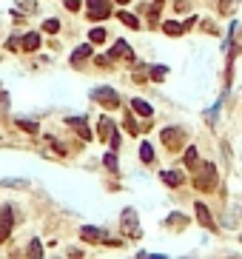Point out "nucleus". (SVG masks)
Segmentation results:
<instances>
[{"instance_id":"obj_1","label":"nucleus","mask_w":242,"mask_h":259,"mask_svg":"<svg viewBox=\"0 0 242 259\" xmlns=\"http://www.w3.org/2000/svg\"><path fill=\"white\" fill-rule=\"evenodd\" d=\"M194 185H197V191H211V188L216 185V168L211 162L199 165V174L194 177Z\"/></svg>"},{"instance_id":"obj_2","label":"nucleus","mask_w":242,"mask_h":259,"mask_svg":"<svg viewBox=\"0 0 242 259\" xmlns=\"http://www.w3.org/2000/svg\"><path fill=\"white\" fill-rule=\"evenodd\" d=\"M160 140H163V145L168 148V151H177V148L182 145V140H185V131L177 128V125H168V128L160 131Z\"/></svg>"},{"instance_id":"obj_3","label":"nucleus","mask_w":242,"mask_h":259,"mask_svg":"<svg viewBox=\"0 0 242 259\" xmlns=\"http://www.w3.org/2000/svg\"><path fill=\"white\" fill-rule=\"evenodd\" d=\"M91 100H97L103 108H117L120 106V94L114 89H108V86H100V89L91 91Z\"/></svg>"},{"instance_id":"obj_4","label":"nucleus","mask_w":242,"mask_h":259,"mask_svg":"<svg viewBox=\"0 0 242 259\" xmlns=\"http://www.w3.org/2000/svg\"><path fill=\"white\" fill-rule=\"evenodd\" d=\"M111 15V6L105 0H88V18L91 20H105Z\"/></svg>"},{"instance_id":"obj_5","label":"nucleus","mask_w":242,"mask_h":259,"mask_svg":"<svg viewBox=\"0 0 242 259\" xmlns=\"http://www.w3.org/2000/svg\"><path fill=\"white\" fill-rule=\"evenodd\" d=\"M12 225H15V216H12V208L6 205L3 211H0V242H6V239H9Z\"/></svg>"},{"instance_id":"obj_6","label":"nucleus","mask_w":242,"mask_h":259,"mask_svg":"<svg viewBox=\"0 0 242 259\" xmlns=\"http://www.w3.org/2000/svg\"><path fill=\"white\" fill-rule=\"evenodd\" d=\"M69 125L80 134V140H86V143H91V140H94V134H91V128L86 125V120H83V117H71Z\"/></svg>"},{"instance_id":"obj_7","label":"nucleus","mask_w":242,"mask_h":259,"mask_svg":"<svg viewBox=\"0 0 242 259\" xmlns=\"http://www.w3.org/2000/svg\"><path fill=\"white\" fill-rule=\"evenodd\" d=\"M134 211H131V208H126V211H123V233H126V236H140V228L137 225H134Z\"/></svg>"},{"instance_id":"obj_8","label":"nucleus","mask_w":242,"mask_h":259,"mask_svg":"<svg viewBox=\"0 0 242 259\" xmlns=\"http://www.w3.org/2000/svg\"><path fill=\"white\" fill-rule=\"evenodd\" d=\"M194 211H197V219H199V225H205L208 231H214L216 225H214V216H211V211H208V208L202 205V202H197V205H194Z\"/></svg>"},{"instance_id":"obj_9","label":"nucleus","mask_w":242,"mask_h":259,"mask_svg":"<svg viewBox=\"0 0 242 259\" xmlns=\"http://www.w3.org/2000/svg\"><path fill=\"white\" fill-rule=\"evenodd\" d=\"M20 49H23V52H37V49H40V35H37V32H29V35L20 40Z\"/></svg>"},{"instance_id":"obj_10","label":"nucleus","mask_w":242,"mask_h":259,"mask_svg":"<svg viewBox=\"0 0 242 259\" xmlns=\"http://www.w3.org/2000/svg\"><path fill=\"white\" fill-rule=\"evenodd\" d=\"M160 179H163L165 185H171V188H177V185H182V171H163V174H160Z\"/></svg>"},{"instance_id":"obj_11","label":"nucleus","mask_w":242,"mask_h":259,"mask_svg":"<svg viewBox=\"0 0 242 259\" xmlns=\"http://www.w3.org/2000/svg\"><path fill=\"white\" fill-rule=\"evenodd\" d=\"M131 111H134V114H140V117H151V114H154V108L148 106L146 100H137V97L131 100Z\"/></svg>"},{"instance_id":"obj_12","label":"nucleus","mask_w":242,"mask_h":259,"mask_svg":"<svg viewBox=\"0 0 242 259\" xmlns=\"http://www.w3.org/2000/svg\"><path fill=\"white\" fill-rule=\"evenodd\" d=\"M114 54H120V57H126V60H131V57H134L126 40H117V43H114V49H111V60H114Z\"/></svg>"},{"instance_id":"obj_13","label":"nucleus","mask_w":242,"mask_h":259,"mask_svg":"<svg viewBox=\"0 0 242 259\" xmlns=\"http://www.w3.org/2000/svg\"><path fill=\"white\" fill-rule=\"evenodd\" d=\"M94 54V43H88V46H80L77 52L71 54V63H80V60H86V57H91Z\"/></svg>"},{"instance_id":"obj_14","label":"nucleus","mask_w":242,"mask_h":259,"mask_svg":"<svg viewBox=\"0 0 242 259\" xmlns=\"http://www.w3.org/2000/svg\"><path fill=\"white\" fill-rule=\"evenodd\" d=\"M80 236H83V239L86 242H100V236H103V231H100V228H83V231H80Z\"/></svg>"},{"instance_id":"obj_15","label":"nucleus","mask_w":242,"mask_h":259,"mask_svg":"<svg viewBox=\"0 0 242 259\" xmlns=\"http://www.w3.org/2000/svg\"><path fill=\"white\" fill-rule=\"evenodd\" d=\"M197 148H194V145H188V148H185V157H182V162H185V168H197Z\"/></svg>"},{"instance_id":"obj_16","label":"nucleus","mask_w":242,"mask_h":259,"mask_svg":"<svg viewBox=\"0 0 242 259\" xmlns=\"http://www.w3.org/2000/svg\"><path fill=\"white\" fill-rule=\"evenodd\" d=\"M140 160L146 162V165H148V162H154V148H151V143L140 145Z\"/></svg>"},{"instance_id":"obj_17","label":"nucleus","mask_w":242,"mask_h":259,"mask_svg":"<svg viewBox=\"0 0 242 259\" xmlns=\"http://www.w3.org/2000/svg\"><path fill=\"white\" fill-rule=\"evenodd\" d=\"M117 18H120L129 29H140V18H134V15H129V12H117Z\"/></svg>"},{"instance_id":"obj_18","label":"nucleus","mask_w":242,"mask_h":259,"mask_svg":"<svg viewBox=\"0 0 242 259\" xmlns=\"http://www.w3.org/2000/svg\"><path fill=\"white\" fill-rule=\"evenodd\" d=\"M163 32H165L168 37H180V35H182V26H180V23H171V20H168V23H163Z\"/></svg>"},{"instance_id":"obj_19","label":"nucleus","mask_w":242,"mask_h":259,"mask_svg":"<svg viewBox=\"0 0 242 259\" xmlns=\"http://www.w3.org/2000/svg\"><path fill=\"white\" fill-rule=\"evenodd\" d=\"M88 37H91V43H105V29L103 26H94L91 32H88Z\"/></svg>"},{"instance_id":"obj_20","label":"nucleus","mask_w":242,"mask_h":259,"mask_svg":"<svg viewBox=\"0 0 242 259\" xmlns=\"http://www.w3.org/2000/svg\"><path fill=\"white\" fill-rule=\"evenodd\" d=\"M43 32H46V35H57V32H60V20L49 18V20L43 23Z\"/></svg>"},{"instance_id":"obj_21","label":"nucleus","mask_w":242,"mask_h":259,"mask_svg":"<svg viewBox=\"0 0 242 259\" xmlns=\"http://www.w3.org/2000/svg\"><path fill=\"white\" fill-rule=\"evenodd\" d=\"M111 131H114L111 120H108V117H103V120H100V137H105V140H108V137H111Z\"/></svg>"},{"instance_id":"obj_22","label":"nucleus","mask_w":242,"mask_h":259,"mask_svg":"<svg viewBox=\"0 0 242 259\" xmlns=\"http://www.w3.org/2000/svg\"><path fill=\"white\" fill-rule=\"evenodd\" d=\"M18 125L23 128V131H29V134H37V123H35V120H23V117H20Z\"/></svg>"},{"instance_id":"obj_23","label":"nucleus","mask_w":242,"mask_h":259,"mask_svg":"<svg viewBox=\"0 0 242 259\" xmlns=\"http://www.w3.org/2000/svg\"><path fill=\"white\" fill-rule=\"evenodd\" d=\"M103 162H105V168H108V171H117V154H105V157H103Z\"/></svg>"},{"instance_id":"obj_24","label":"nucleus","mask_w":242,"mask_h":259,"mask_svg":"<svg viewBox=\"0 0 242 259\" xmlns=\"http://www.w3.org/2000/svg\"><path fill=\"white\" fill-rule=\"evenodd\" d=\"M26 253H29V256H35V259H37V256H43V248H40V242L35 239L32 245H29V250H26Z\"/></svg>"},{"instance_id":"obj_25","label":"nucleus","mask_w":242,"mask_h":259,"mask_svg":"<svg viewBox=\"0 0 242 259\" xmlns=\"http://www.w3.org/2000/svg\"><path fill=\"white\" fill-rule=\"evenodd\" d=\"M174 9L182 15V12H191V3H188V0H177V3H174Z\"/></svg>"},{"instance_id":"obj_26","label":"nucleus","mask_w":242,"mask_h":259,"mask_svg":"<svg viewBox=\"0 0 242 259\" xmlns=\"http://www.w3.org/2000/svg\"><path fill=\"white\" fill-rule=\"evenodd\" d=\"M160 9H163V0H154V3H151V18H154V23H157V15H160Z\"/></svg>"},{"instance_id":"obj_27","label":"nucleus","mask_w":242,"mask_h":259,"mask_svg":"<svg viewBox=\"0 0 242 259\" xmlns=\"http://www.w3.org/2000/svg\"><path fill=\"white\" fill-rule=\"evenodd\" d=\"M168 72V69H165V66H154V69H151V77H154V80H163V74Z\"/></svg>"},{"instance_id":"obj_28","label":"nucleus","mask_w":242,"mask_h":259,"mask_svg":"<svg viewBox=\"0 0 242 259\" xmlns=\"http://www.w3.org/2000/svg\"><path fill=\"white\" fill-rule=\"evenodd\" d=\"M126 128H129V131H131V134H134V137H137V131H140V125L134 123L131 117H126Z\"/></svg>"},{"instance_id":"obj_29","label":"nucleus","mask_w":242,"mask_h":259,"mask_svg":"<svg viewBox=\"0 0 242 259\" xmlns=\"http://www.w3.org/2000/svg\"><path fill=\"white\" fill-rule=\"evenodd\" d=\"M69 9H71V12H77V9H80V0H69Z\"/></svg>"},{"instance_id":"obj_30","label":"nucleus","mask_w":242,"mask_h":259,"mask_svg":"<svg viewBox=\"0 0 242 259\" xmlns=\"http://www.w3.org/2000/svg\"><path fill=\"white\" fill-rule=\"evenodd\" d=\"M114 3H120V6H126V3H131V0H114Z\"/></svg>"}]
</instances>
